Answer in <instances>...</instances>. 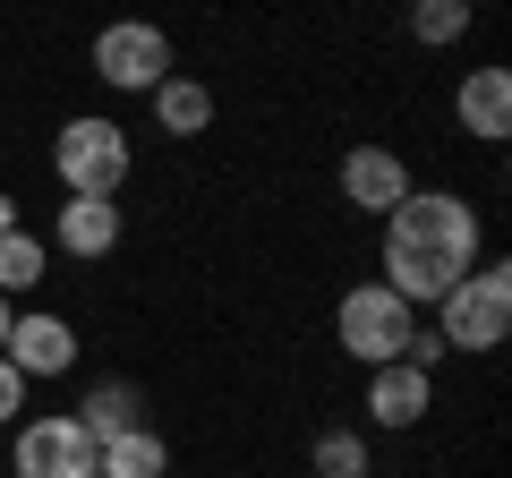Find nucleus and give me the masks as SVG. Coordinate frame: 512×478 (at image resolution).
<instances>
[{"label":"nucleus","instance_id":"obj_11","mask_svg":"<svg viewBox=\"0 0 512 478\" xmlns=\"http://www.w3.org/2000/svg\"><path fill=\"white\" fill-rule=\"evenodd\" d=\"M52 239H60V257H111L120 248V197H69L52 214Z\"/></svg>","mask_w":512,"mask_h":478},{"label":"nucleus","instance_id":"obj_18","mask_svg":"<svg viewBox=\"0 0 512 478\" xmlns=\"http://www.w3.org/2000/svg\"><path fill=\"white\" fill-rule=\"evenodd\" d=\"M18 410H26V376L0 359V427H18Z\"/></svg>","mask_w":512,"mask_h":478},{"label":"nucleus","instance_id":"obj_7","mask_svg":"<svg viewBox=\"0 0 512 478\" xmlns=\"http://www.w3.org/2000/svg\"><path fill=\"white\" fill-rule=\"evenodd\" d=\"M342 197L359 205V214L384 222L393 205L410 197V163H402L393 146H350V154H342Z\"/></svg>","mask_w":512,"mask_h":478},{"label":"nucleus","instance_id":"obj_10","mask_svg":"<svg viewBox=\"0 0 512 478\" xmlns=\"http://www.w3.org/2000/svg\"><path fill=\"white\" fill-rule=\"evenodd\" d=\"M427 410H436V376H419V368H367V419L376 427H419Z\"/></svg>","mask_w":512,"mask_h":478},{"label":"nucleus","instance_id":"obj_6","mask_svg":"<svg viewBox=\"0 0 512 478\" xmlns=\"http://www.w3.org/2000/svg\"><path fill=\"white\" fill-rule=\"evenodd\" d=\"M9 470H18V478H94V436L69 419V410H43V419H18V444H9Z\"/></svg>","mask_w":512,"mask_h":478},{"label":"nucleus","instance_id":"obj_5","mask_svg":"<svg viewBox=\"0 0 512 478\" xmlns=\"http://www.w3.org/2000/svg\"><path fill=\"white\" fill-rule=\"evenodd\" d=\"M94 77L120 86V94H154L171 77V35H163V26H146V18L103 26V35H94Z\"/></svg>","mask_w":512,"mask_h":478},{"label":"nucleus","instance_id":"obj_4","mask_svg":"<svg viewBox=\"0 0 512 478\" xmlns=\"http://www.w3.org/2000/svg\"><path fill=\"white\" fill-rule=\"evenodd\" d=\"M333 333H342V350L359 368H393L402 342L419 333V316L384 291V282H359V291H342V308H333Z\"/></svg>","mask_w":512,"mask_h":478},{"label":"nucleus","instance_id":"obj_13","mask_svg":"<svg viewBox=\"0 0 512 478\" xmlns=\"http://www.w3.org/2000/svg\"><path fill=\"white\" fill-rule=\"evenodd\" d=\"M154 120H163V137H205L214 129V94H205L188 69H171L163 86H154Z\"/></svg>","mask_w":512,"mask_h":478},{"label":"nucleus","instance_id":"obj_9","mask_svg":"<svg viewBox=\"0 0 512 478\" xmlns=\"http://www.w3.org/2000/svg\"><path fill=\"white\" fill-rule=\"evenodd\" d=\"M453 120L478 137V146H504L512 137V69H470L453 94Z\"/></svg>","mask_w":512,"mask_h":478},{"label":"nucleus","instance_id":"obj_3","mask_svg":"<svg viewBox=\"0 0 512 478\" xmlns=\"http://www.w3.org/2000/svg\"><path fill=\"white\" fill-rule=\"evenodd\" d=\"M128 163H137V154H128V129L103 120V111H77L69 129L52 137V171H60L69 197H120Z\"/></svg>","mask_w":512,"mask_h":478},{"label":"nucleus","instance_id":"obj_14","mask_svg":"<svg viewBox=\"0 0 512 478\" xmlns=\"http://www.w3.org/2000/svg\"><path fill=\"white\" fill-rule=\"evenodd\" d=\"M171 470V444L154 427H128V436L94 444V478H163Z\"/></svg>","mask_w":512,"mask_h":478},{"label":"nucleus","instance_id":"obj_17","mask_svg":"<svg viewBox=\"0 0 512 478\" xmlns=\"http://www.w3.org/2000/svg\"><path fill=\"white\" fill-rule=\"evenodd\" d=\"M410 35L419 43H461L470 35V9H461V0H419V9H410Z\"/></svg>","mask_w":512,"mask_h":478},{"label":"nucleus","instance_id":"obj_21","mask_svg":"<svg viewBox=\"0 0 512 478\" xmlns=\"http://www.w3.org/2000/svg\"><path fill=\"white\" fill-rule=\"evenodd\" d=\"M367 478H376V470H367Z\"/></svg>","mask_w":512,"mask_h":478},{"label":"nucleus","instance_id":"obj_15","mask_svg":"<svg viewBox=\"0 0 512 478\" xmlns=\"http://www.w3.org/2000/svg\"><path fill=\"white\" fill-rule=\"evenodd\" d=\"M43 265H52V248H43V239L26 231V222H18V231H0V299L35 291V282H43Z\"/></svg>","mask_w":512,"mask_h":478},{"label":"nucleus","instance_id":"obj_12","mask_svg":"<svg viewBox=\"0 0 512 478\" xmlns=\"http://www.w3.org/2000/svg\"><path fill=\"white\" fill-rule=\"evenodd\" d=\"M69 419L86 427L94 444H111V436H128V427H146V393H137V385H120V376H111V385H94L86 402L69 410Z\"/></svg>","mask_w":512,"mask_h":478},{"label":"nucleus","instance_id":"obj_8","mask_svg":"<svg viewBox=\"0 0 512 478\" xmlns=\"http://www.w3.org/2000/svg\"><path fill=\"white\" fill-rule=\"evenodd\" d=\"M0 359H9L26 385H35V376H69L77 368V325H69V316H18Z\"/></svg>","mask_w":512,"mask_h":478},{"label":"nucleus","instance_id":"obj_16","mask_svg":"<svg viewBox=\"0 0 512 478\" xmlns=\"http://www.w3.org/2000/svg\"><path fill=\"white\" fill-rule=\"evenodd\" d=\"M316 478H367V436L325 427V436H316Z\"/></svg>","mask_w":512,"mask_h":478},{"label":"nucleus","instance_id":"obj_20","mask_svg":"<svg viewBox=\"0 0 512 478\" xmlns=\"http://www.w3.org/2000/svg\"><path fill=\"white\" fill-rule=\"evenodd\" d=\"M0 231H18V205H9V197H0Z\"/></svg>","mask_w":512,"mask_h":478},{"label":"nucleus","instance_id":"obj_19","mask_svg":"<svg viewBox=\"0 0 512 478\" xmlns=\"http://www.w3.org/2000/svg\"><path fill=\"white\" fill-rule=\"evenodd\" d=\"M9 325H18V308H9V299H0V350H9Z\"/></svg>","mask_w":512,"mask_h":478},{"label":"nucleus","instance_id":"obj_2","mask_svg":"<svg viewBox=\"0 0 512 478\" xmlns=\"http://www.w3.org/2000/svg\"><path fill=\"white\" fill-rule=\"evenodd\" d=\"M504 333H512V265L504 257H478L470 274L436 299V342L478 359V350H495Z\"/></svg>","mask_w":512,"mask_h":478},{"label":"nucleus","instance_id":"obj_1","mask_svg":"<svg viewBox=\"0 0 512 478\" xmlns=\"http://www.w3.org/2000/svg\"><path fill=\"white\" fill-rule=\"evenodd\" d=\"M478 265V214L444 188H410L393 214H384V291L402 299L410 316L436 308L461 274Z\"/></svg>","mask_w":512,"mask_h":478}]
</instances>
